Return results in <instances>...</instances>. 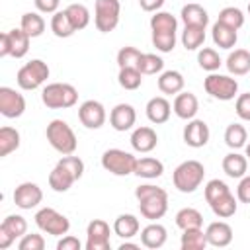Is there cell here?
<instances>
[{"mask_svg": "<svg viewBox=\"0 0 250 250\" xmlns=\"http://www.w3.org/2000/svg\"><path fill=\"white\" fill-rule=\"evenodd\" d=\"M135 197L139 201L141 215L148 221L162 219L168 211V193L164 188H158L152 184H143L135 189Z\"/></svg>", "mask_w": 250, "mask_h": 250, "instance_id": "obj_1", "label": "cell"}, {"mask_svg": "<svg viewBox=\"0 0 250 250\" xmlns=\"http://www.w3.org/2000/svg\"><path fill=\"white\" fill-rule=\"evenodd\" d=\"M203 176H205V166L199 160H186L176 166V170L172 174V182L178 191L193 193L201 186Z\"/></svg>", "mask_w": 250, "mask_h": 250, "instance_id": "obj_2", "label": "cell"}, {"mask_svg": "<svg viewBox=\"0 0 250 250\" xmlns=\"http://www.w3.org/2000/svg\"><path fill=\"white\" fill-rule=\"evenodd\" d=\"M45 135H47V141L49 145L61 152V154H74L76 146H78V141H76V135L72 131V127L62 121V119H53L47 129H45Z\"/></svg>", "mask_w": 250, "mask_h": 250, "instance_id": "obj_3", "label": "cell"}, {"mask_svg": "<svg viewBox=\"0 0 250 250\" xmlns=\"http://www.w3.org/2000/svg\"><path fill=\"white\" fill-rule=\"evenodd\" d=\"M41 100L51 109H66L78 102V90L66 82H51L43 88Z\"/></svg>", "mask_w": 250, "mask_h": 250, "instance_id": "obj_4", "label": "cell"}, {"mask_svg": "<svg viewBox=\"0 0 250 250\" xmlns=\"http://www.w3.org/2000/svg\"><path fill=\"white\" fill-rule=\"evenodd\" d=\"M49 78V66L45 61L41 59H31L29 62H25L18 74H16V82L21 90H37L45 80Z\"/></svg>", "mask_w": 250, "mask_h": 250, "instance_id": "obj_5", "label": "cell"}, {"mask_svg": "<svg viewBox=\"0 0 250 250\" xmlns=\"http://www.w3.org/2000/svg\"><path fill=\"white\" fill-rule=\"evenodd\" d=\"M137 158L131 152H125L121 148H107L102 154V166L105 172L113 176H129L135 172Z\"/></svg>", "mask_w": 250, "mask_h": 250, "instance_id": "obj_6", "label": "cell"}, {"mask_svg": "<svg viewBox=\"0 0 250 250\" xmlns=\"http://www.w3.org/2000/svg\"><path fill=\"white\" fill-rule=\"evenodd\" d=\"M119 14H121L119 0H96V6H94L96 29L102 33L113 31L119 23Z\"/></svg>", "mask_w": 250, "mask_h": 250, "instance_id": "obj_7", "label": "cell"}, {"mask_svg": "<svg viewBox=\"0 0 250 250\" xmlns=\"http://www.w3.org/2000/svg\"><path fill=\"white\" fill-rule=\"evenodd\" d=\"M203 88L205 92L215 98V100H221V102H229V100H234L236 92H238V82L236 78L229 76V74H217V72H211L205 82H203Z\"/></svg>", "mask_w": 250, "mask_h": 250, "instance_id": "obj_8", "label": "cell"}, {"mask_svg": "<svg viewBox=\"0 0 250 250\" xmlns=\"http://www.w3.org/2000/svg\"><path fill=\"white\" fill-rule=\"evenodd\" d=\"M35 225H37L43 232L53 234V236H62V234H66L68 229H70V221H68L62 213H59L57 209H53V207H43V209H39V211L35 213Z\"/></svg>", "mask_w": 250, "mask_h": 250, "instance_id": "obj_9", "label": "cell"}, {"mask_svg": "<svg viewBox=\"0 0 250 250\" xmlns=\"http://www.w3.org/2000/svg\"><path fill=\"white\" fill-rule=\"evenodd\" d=\"M109 225L102 219H94L86 227V250H109Z\"/></svg>", "mask_w": 250, "mask_h": 250, "instance_id": "obj_10", "label": "cell"}, {"mask_svg": "<svg viewBox=\"0 0 250 250\" xmlns=\"http://www.w3.org/2000/svg\"><path fill=\"white\" fill-rule=\"evenodd\" d=\"M23 111H25V98L14 88L2 86L0 88V113L8 119H16L23 115Z\"/></svg>", "mask_w": 250, "mask_h": 250, "instance_id": "obj_11", "label": "cell"}, {"mask_svg": "<svg viewBox=\"0 0 250 250\" xmlns=\"http://www.w3.org/2000/svg\"><path fill=\"white\" fill-rule=\"evenodd\" d=\"M78 119L86 129H100L105 123V107L96 100H86L78 107Z\"/></svg>", "mask_w": 250, "mask_h": 250, "instance_id": "obj_12", "label": "cell"}, {"mask_svg": "<svg viewBox=\"0 0 250 250\" xmlns=\"http://www.w3.org/2000/svg\"><path fill=\"white\" fill-rule=\"evenodd\" d=\"M43 201V191L33 182H23L14 189V203L20 209H33Z\"/></svg>", "mask_w": 250, "mask_h": 250, "instance_id": "obj_13", "label": "cell"}, {"mask_svg": "<svg viewBox=\"0 0 250 250\" xmlns=\"http://www.w3.org/2000/svg\"><path fill=\"white\" fill-rule=\"evenodd\" d=\"M209 127L203 119H189L184 127V143L191 148H201L209 143Z\"/></svg>", "mask_w": 250, "mask_h": 250, "instance_id": "obj_14", "label": "cell"}, {"mask_svg": "<svg viewBox=\"0 0 250 250\" xmlns=\"http://www.w3.org/2000/svg\"><path fill=\"white\" fill-rule=\"evenodd\" d=\"M137 121V111L131 104H117L111 111H109V125L123 133V131H129Z\"/></svg>", "mask_w": 250, "mask_h": 250, "instance_id": "obj_15", "label": "cell"}, {"mask_svg": "<svg viewBox=\"0 0 250 250\" xmlns=\"http://www.w3.org/2000/svg\"><path fill=\"white\" fill-rule=\"evenodd\" d=\"M205 236H207V244L215 248H225L232 242V229L225 221H215L205 229Z\"/></svg>", "mask_w": 250, "mask_h": 250, "instance_id": "obj_16", "label": "cell"}, {"mask_svg": "<svg viewBox=\"0 0 250 250\" xmlns=\"http://www.w3.org/2000/svg\"><path fill=\"white\" fill-rule=\"evenodd\" d=\"M172 109H174V113H176L180 119L189 121V119L195 117V113H197V109H199V102H197L195 94H191V92H180V94H176V98H174Z\"/></svg>", "mask_w": 250, "mask_h": 250, "instance_id": "obj_17", "label": "cell"}, {"mask_svg": "<svg viewBox=\"0 0 250 250\" xmlns=\"http://www.w3.org/2000/svg\"><path fill=\"white\" fill-rule=\"evenodd\" d=\"M158 145V135L152 127H137L133 133H131V146L137 150V152H150L154 150Z\"/></svg>", "mask_w": 250, "mask_h": 250, "instance_id": "obj_18", "label": "cell"}, {"mask_svg": "<svg viewBox=\"0 0 250 250\" xmlns=\"http://www.w3.org/2000/svg\"><path fill=\"white\" fill-rule=\"evenodd\" d=\"M74 182H76V176H74L66 166H62L61 162H57L55 168H53L51 174H49V186H51V189L57 191V193L68 191Z\"/></svg>", "mask_w": 250, "mask_h": 250, "instance_id": "obj_19", "label": "cell"}, {"mask_svg": "<svg viewBox=\"0 0 250 250\" xmlns=\"http://www.w3.org/2000/svg\"><path fill=\"white\" fill-rule=\"evenodd\" d=\"M170 113H172V105L166 98L162 96H156V98H150L148 104H146V117L150 123L154 125H160V123H166L170 119Z\"/></svg>", "mask_w": 250, "mask_h": 250, "instance_id": "obj_20", "label": "cell"}, {"mask_svg": "<svg viewBox=\"0 0 250 250\" xmlns=\"http://www.w3.org/2000/svg\"><path fill=\"white\" fill-rule=\"evenodd\" d=\"M166 238H168V232L160 223H150L141 230V244L150 250L162 248L166 244Z\"/></svg>", "mask_w": 250, "mask_h": 250, "instance_id": "obj_21", "label": "cell"}, {"mask_svg": "<svg viewBox=\"0 0 250 250\" xmlns=\"http://www.w3.org/2000/svg\"><path fill=\"white\" fill-rule=\"evenodd\" d=\"M133 174L139 178H145V180H154V178H160L164 174V164L158 158L143 156V158H137Z\"/></svg>", "mask_w": 250, "mask_h": 250, "instance_id": "obj_22", "label": "cell"}, {"mask_svg": "<svg viewBox=\"0 0 250 250\" xmlns=\"http://www.w3.org/2000/svg\"><path fill=\"white\" fill-rule=\"evenodd\" d=\"M246 170H248L246 154H240V152L234 150V152H229L223 158V172L229 178H242V176H246Z\"/></svg>", "mask_w": 250, "mask_h": 250, "instance_id": "obj_23", "label": "cell"}, {"mask_svg": "<svg viewBox=\"0 0 250 250\" xmlns=\"http://www.w3.org/2000/svg\"><path fill=\"white\" fill-rule=\"evenodd\" d=\"M211 37H213V43L221 49H232L238 41V33L236 29L221 23V21H215L213 23V29H211Z\"/></svg>", "mask_w": 250, "mask_h": 250, "instance_id": "obj_24", "label": "cell"}, {"mask_svg": "<svg viewBox=\"0 0 250 250\" xmlns=\"http://www.w3.org/2000/svg\"><path fill=\"white\" fill-rule=\"evenodd\" d=\"M227 68L230 74L234 76H244L250 72V51L246 49H234L229 57H227Z\"/></svg>", "mask_w": 250, "mask_h": 250, "instance_id": "obj_25", "label": "cell"}, {"mask_svg": "<svg viewBox=\"0 0 250 250\" xmlns=\"http://www.w3.org/2000/svg\"><path fill=\"white\" fill-rule=\"evenodd\" d=\"M184 84H186V80H184L182 72H178V70H164L158 76V90L168 96L180 94L184 90Z\"/></svg>", "mask_w": 250, "mask_h": 250, "instance_id": "obj_26", "label": "cell"}, {"mask_svg": "<svg viewBox=\"0 0 250 250\" xmlns=\"http://www.w3.org/2000/svg\"><path fill=\"white\" fill-rule=\"evenodd\" d=\"M180 18L184 21V25H201V27H207L209 23V14L203 6L199 4H186L180 12Z\"/></svg>", "mask_w": 250, "mask_h": 250, "instance_id": "obj_27", "label": "cell"}, {"mask_svg": "<svg viewBox=\"0 0 250 250\" xmlns=\"http://www.w3.org/2000/svg\"><path fill=\"white\" fill-rule=\"evenodd\" d=\"M141 225H139V219L131 213H121L115 221H113V232L125 240L133 238L137 232H139Z\"/></svg>", "mask_w": 250, "mask_h": 250, "instance_id": "obj_28", "label": "cell"}, {"mask_svg": "<svg viewBox=\"0 0 250 250\" xmlns=\"http://www.w3.org/2000/svg\"><path fill=\"white\" fill-rule=\"evenodd\" d=\"M29 39H31V37H29L21 27H18V29H10V31H8L10 57H14V59H21V57H25L27 51H29Z\"/></svg>", "mask_w": 250, "mask_h": 250, "instance_id": "obj_29", "label": "cell"}, {"mask_svg": "<svg viewBox=\"0 0 250 250\" xmlns=\"http://www.w3.org/2000/svg\"><path fill=\"white\" fill-rule=\"evenodd\" d=\"M51 31L57 37H61V39H66V37L74 35L76 29H74V25H72L66 10H59V12L53 14V18H51Z\"/></svg>", "mask_w": 250, "mask_h": 250, "instance_id": "obj_30", "label": "cell"}, {"mask_svg": "<svg viewBox=\"0 0 250 250\" xmlns=\"http://www.w3.org/2000/svg\"><path fill=\"white\" fill-rule=\"evenodd\" d=\"M209 207H211V211H213L219 219H229V217H232V215L236 213L238 203H236V197L229 191V193L217 197L213 203H209Z\"/></svg>", "mask_w": 250, "mask_h": 250, "instance_id": "obj_31", "label": "cell"}, {"mask_svg": "<svg viewBox=\"0 0 250 250\" xmlns=\"http://www.w3.org/2000/svg\"><path fill=\"white\" fill-rule=\"evenodd\" d=\"M246 141H248V133H246L244 125H240V123H230V125L225 129V143H227L229 148L238 150V148L246 146Z\"/></svg>", "mask_w": 250, "mask_h": 250, "instance_id": "obj_32", "label": "cell"}, {"mask_svg": "<svg viewBox=\"0 0 250 250\" xmlns=\"http://www.w3.org/2000/svg\"><path fill=\"white\" fill-rule=\"evenodd\" d=\"M182 250H203L207 246V236L205 232L199 229H186L180 240Z\"/></svg>", "mask_w": 250, "mask_h": 250, "instance_id": "obj_33", "label": "cell"}, {"mask_svg": "<svg viewBox=\"0 0 250 250\" xmlns=\"http://www.w3.org/2000/svg\"><path fill=\"white\" fill-rule=\"evenodd\" d=\"M20 27L33 39V37L43 35V31H45V20H43V16H39L37 12H25V14L21 16Z\"/></svg>", "mask_w": 250, "mask_h": 250, "instance_id": "obj_34", "label": "cell"}, {"mask_svg": "<svg viewBox=\"0 0 250 250\" xmlns=\"http://www.w3.org/2000/svg\"><path fill=\"white\" fill-rule=\"evenodd\" d=\"M205 41V27L201 25H186L182 31V45L188 51H195Z\"/></svg>", "mask_w": 250, "mask_h": 250, "instance_id": "obj_35", "label": "cell"}, {"mask_svg": "<svg viewBox=\"0 0 250 250\" xmlns=\"http://www.w3.org/2000/svg\"><path fill=\"white\" fill-rule=\"evenodd\" d=\"M176 225L186 230V229H199L203 225V215L193 209V207H184L176 213Z\"/></svg>", "mask_w": 250, "mask_h": 250, "instance_id": "obj_36", "label": "cell"}, {"mask_svg": "<svg viewBox=\"0 0 250 250\" xmlns=\"http://www.w3.org/2000/svg\"><path fill=\"white\" fill-rule=\"evenodd\" d=\"M20 131L14 127H2L0 129V156H8L10 152L18 150L20 146Z\"/></svg>", "mask_w": 250, "mask_h": 250, "instance_id": "obj_37", "label": "cell"}, {"mask_svg": "<svg viewBox=\"0 0 250 250\" xmlns=\"http://www.w3.org/2000/svg\"><path fill=\"white\" fill-rule=\"evenodd\" d=\"M150 29L152 31H168V33H176L178 29V20L170 14V12H154V16H150Z\"/></svg>", "mask_w": 250, "mask_h": 250, "instance_id": "obj_38", "label": "cell"}, {"mask_svg": "<svg viewBox=\"0 0 250 250\" xmlns=\"http://www.w3.org/2000/svg\"><path fill=\"white\" fill-rule=\"evenodd\" d=\"M117 80H119V86L121 88H125V90H137L143 84V74H141V70L137 66H125V68H119Z\"/></svg>", "mask_w": 250, "mask_h": 250, "instance_id": "obj_39", "label": "cell"}, {"mask_svg": "<svg viewBox=\"0 0 250 250\" xmlns=\"http://www.w3.org/2000/svg\"><path fill=\"white\" fill-rule=\"evenodd\" d=\"M64 10H66V14H68V18H70V21H72L76 31L84 29L90 23V10L84 4H70Z\"/></svg>", "mask_w": 250, "mask_h": 250, "instance_id": "obj_40", "label": "cell"}, {"mask_svg": "<svg viewBox=\"0 0 250 250\" xmlns=\"http://www.w3.org/2000/svg\"><path fill=\"white\" fill-rule=\"evenodd\" d=\"M217 21H221V23H225V25H229V27H232V29L238 31L244 25V14H242L240 8L227 6V8H223L219 12V20Z\"/></svg>", "mask_w": 250, "mask_h": 250, "instance_id": "obj_41", "label": "cell"}, {"mask_svg": "<svg viewBox=\"0 0 250 250\" xmlns=\"http://www.w3.org/2000/svg\"><path fill=\"white\" fill-rule=\"evenodd\" d=\"M137 68L141 70L143 76H145V74H156V72H162L164 61H162L158 55H154V53H143L141 59H139Z\"/></svg>", "mask_w": 250, "mask_h": 250, "instance_id": "obj_42", "label": "cell"}, {"mask_svg": "<svg viewBox=\"0 0 250 250\" xmlns=\"http://www.w3.org/2000/svg\"><path fill=\"white\" fill-rule=\"evenodd\" d=\"M197 62H199V66H201L203 70L215 72V70H219V66H221V57H219V53H217L215 49L203 47V49L197 53Z\"/></svg>", "mask_w": 250, "mask_h": 250, "instance_id": "obj_43", "label": "cell"}, {"mask_svg": "<svg viewBox=\"0 0 250 250\" xmlns=\"http://www.w3.org/2000/svg\"><path fill=\"white\" fill-rule=\"evenodd\" d=\"M0 227H4L10 234H14L16 238H21L25 232H27V221L21 217V215H8L4 221H2V225Z\"/></svg>", "mask_w": 250, "mask_h": 250, "instance_id": "obj_44", "label": "cell"}, {"mask_svg": "<svg viewBox=\"0 0 250 250\" xmlns=\"http://www.w3.org/2000/svg\"><path fill=\"white\" fill-rule=\"evenodd\" d=\"M152 45L160 53H170L176 47V33L168 31H152Z\"/></svg>", "mask_w": 250, "mask_h": 250, "instance_id": "obj_45", "label": "cell"}, {"mask_svg": "<svg viewBox=\"0 0 250 250\" xmlns=\"http://www.w3.org/2000/svg\"><path fill=\"white\" fill-rule=\"evenodd\" d=\"M141 55H143V53H141L137 47H131V45L121 47L119 53H117V64H119V68H125V66H137Z\"/></svg>", "mask_w": 250, "mask_h": 250, "instance_id": "obj_46", "label": "cell"}, {"mask_svg": "<svg viewBox=\"0 0 250 250\" xmlns=\"http://www.w3.org/2000/svg\"><path fill=\"white\" fill-rule=\"evenodd\" d=\"M229 191H230V189H229V186H227L223 180H209V182L205 184V189H203L207 203H213L217 197H221V195H225V193H229Z\"/></svg>", "mask_w": 250, "mask_h": 250, "instance_id": "obj_47", "label": "cell"}, {"mask_svg": "<svg viewBox=\"0 0 250 250\" xmlns=\"http://www.w3.org/2000/svg\"><path fill=\"white\" fill-rule=\"evenodd\" d=\"M20 250H43L45 248V238L41 234H23L20 238V244H18Z\"/></svg>", "mask_w": 250, "mask_h": 250, "instance_id": "obj_48", "label": "cell"}, {"mask_svg": "<svg viewBox=\"0 0 250 250\" xmlns=\"http://www.w3.org/2000/svg\"><path fill=\"white\" fill-rule=\"evenodd\" d=\"M62 166H66L74 176H76V180H80L82 178V174H84V162L78 158V156H72V154H62V158L59 160Z\"/></svg>", "mask_w": 250, "mask_h": 250, "instance_id": "obj_49", "label": "cell"}, {"mask_svg": "<svg viewBox=\"0 0 250 250\" xmlns=\"http://www.w3.org/2000/svg\"><path fill=\"white\" fill-rule=\"evenodd\" d=\"M234 109H236V115H238L242 121H250V92L240 94V96L236 98Z\"/></svg>", "mask_w": 250, "mask_h": 250, "instance_id": "obj_50", "label": "cell"}, {"mask_svg": "<svg viewBox=\"0 0 250 250\" xmlns=\"http://www.w3.org/2000/svg\"><path fill=\"white\" fill-rule=\"evenodd\" d=\"M236 199L240 203H250V176H242L236 188Z\"/></svg>", "mask_w": 250, "mask_h": 250, "instance_id": "obj_51", "label": "cell"}, {"mask_svg": "<svg viewBox=\"0 0 250 250\" xmlns=\"http://www.w3.org/2000/svg\"><path fill=\"white\" fill-rule=\"evenodd\" d=\"M80 248H82V242L72 234H64L57 242V250H80Z\"/></svg>", "mask_w": 250, "mask_h": 250, "instance_id": "obj_52", "label": "cell"}, {"mask_svg": "<svg viewBox=\"0 0 250 250\" xmlns=\"http://www.w3.org/2000/svg\"><path fill=\"white\" fill-rule=\"evenodd\" d=\"M33 2L37 12L41 14H55L59 12V4H61V0H33Z\"/></svg>", "mask_w": 250, "mask_h": 250, "instance_id": "obj_53", "label": "cell"}, {"mask_svg": "<svg viewBox=\"0 0 250 250\" xmlns=\"http://www.w3.org/2000/svg\"><path fill=\"white\" fill-rule=\"evenodd\" d=\"M164 2H166V0H139L141 8H143L145 12H158V10L164 6Z\"/></svg>", "mask_w": 250, "mask_h": 250, "instance_id": "obj_54", "label": "cell"}, {"mask_svg": "<svg viewBox=\"0 0 250 250\" xmlns=\"http://www.w3.org/2000/svg\"><path fill=\"white\" fill-rule=\"evenodd\" d=\"M14 240H16V236H14V234H10L4 227H0V250L10 248V246L14 244Z\"/></svg>", "mask_w": 250, "mask_h": 250, "instance_id": "obj_55", "label": "cell"}, {"mask_svg": "<svg viewBox=\"0 0 250 250\" xmlns=\"http://www.w3.org/2000/svg\"><path fill=\"white\" fill-rule=\"evenodd\" d=\"M0 57H10V41H8V31L0 35Z\"/></svg>", "mask_w": 250, "mask_h": 250, "instance_id": "obj_56", "label": "cell"}, {"mask_svg": "<svg viewBox=\"0 0 250 250\" xmlns=\"http://www.w3.org/2000/svg\"><path fill=\"white\" fill-rule=\"evenodd\" d=\"M137 248H139V244H135V242H123L119 246V250H137Z\"/></svg>", "mask_w": 250, "mask_h": 250, "instance_id": "obj_57", "label": "cell"}, {"mask_svg": "<svg viewBox=\"0 0 250 250\" xmlns=\"http://www.w3.org/2000/svg\"><path fill=\"white\" fill-rule=\"evenodd\" d=\"M244 148H246V158H250V143H246Z\"/></svg>", "mask_w": 250, "mask_h": 250, "instance_id": "obj_58", "label": "cell"}, {"mask_svg": "<svg viewBox=\"0 0 250 250\" xmlns=\"http://www.w3.org/2000/svg\"><path fill=\"white\" fill-rule=\"evenodd\" d=\"M248 14H250V4H248Z\"/></svg>", "mask_w": 250, "mask_h": 250, "instance_id": "obj_59", "label": "cell"}]
</instances>
